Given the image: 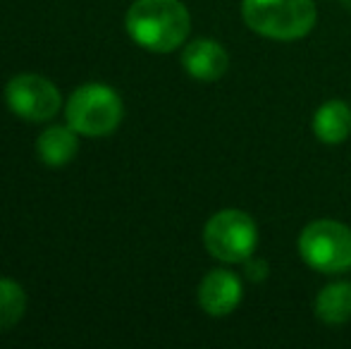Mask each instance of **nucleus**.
Wrapping results in <instances>:
<instances>
[{
	"label": "nucleus",
	"instance_id": "6",
	"mask_svg": "<svg viewBox=\"0 0 351 349\" xmlns=\"http://www.w3.org/2000/svg\"><path fill=\"white\" fill-rule=\"evenodd\" d=\"M8 108L29 122H46L60 110V91L41 75L12 77L5 86Z\"/></svg>",
	"mask_w": 351,
	"mask_h": 349
},
{
	"label": "nucleus",
	"instance_id": "9",
	"mask_svg": "<svg viewBox=\"0 0 351 349\" xmlns=\"http://www.w3.org/2000/svg\"><path fill=\"white\" fill-rule=\"evenodd\" d=\"M313 134L323 144H342L351 134V110L347 103L339 98L323 103L313 115Z\"/></svg>",
	"mask_w": 351,
	"mask_h": 349
},
{
	"label": "nucleus",
	"instance_id": "3",
	"mask_svg": "<svg viewBox=\"0 0 351 349\" xmlns=\"http://www.w3.org/2000/svg\"><path fill=\"white\" fill-rule=\"evenodd\" d=\"M299 254L308 268L323 275L351 270V228L337 220H313L299 234Z\"/></svg>",
	"mask_w": 351,
	"mask_h": 349
},
{
	"label": "nucleus",
	"instance_id": "1",
	"mask_svg": "<svg viewBox=\"0 0 351 349\" xmlns=\"http://www.w3.org/2000/svg\"><path fill=\"white\" fill-rule=\"evenodd\" d=\"M127 32L146 51H177L191 32L189 10L182 0H134L127 12Z\"/></svg>",
	"mask_w": 351,
	"mask_h": 349
},
{
	"label": "nucleus",
	"instance_id": "7",
	"mask_svg": "<svg viewBox=\"0 0 351 349\" xmlns=\"http://www.w3.org/2000/svg\"><path fill=\"white\" fill-rule=\"evenodd\" d=\"M241 302V280L232 270L217 268L206 273L199 285V304L208 316H230Z\"/></svg>",
	"mask_w": 351,
	"mask_h": 349
},
{
	"label": "nucleus",
	"instance_id": "12",
	"mask_svg": "<svg viewBox=\"0 0 351 349\" xmlns=\"http://www.w3.org/2000/svg\"><path fill=\"white\" fill-rule=\"evenodd\" d=\"M24 309H27V294H24L22 285L0 278V330H8L14 323H19Z\"/></svg>",
	"mask_w": 351,
	"mask_h": 349
},
{
	"label": "nucleus",
	"instance_id": "8",
	"mask_svg": "<svg viewBox=\"0 0 351 349\" xmlns=\"http://www.w3.org/2000/svg\"><path fill=\"white\" fill-rule=\"evenodd\" d=\"M182 65L196 82H217L230 67L227 51L213 38H196L182 53Z\"/></svg>",
	"mask_w": 351,
	"mask_h": 349
},
{
	"label": "nucleus",
	"instance_id": "13",
	"mask_svg": "<svg viewBox=\"0 0 351 349\" xmlns=\"http://www.w3.org/2000/svg\"><path fill=\"white\" fill-rule=\"evenodd\" d=\"M246 273H249L251 280H263L265 278V270H268V265L265 261H258V258H254V263H251V258H246Z\"/></svg>",
	"mask_w": 351,
	"mask_h": 349
},
{
	"label": "nucleus",
	"instance_id": "5",
	"mask_svg": "<svg viewBox=\"0 0 351 349\" xmlns=\"http://www.w3.org/2000/svg\"><path fill=\"white\" fill-rule=\"evenodd\" d=\"M125 108L117 91L103 84H86L72 93L67 101V125L77 134L106 136L117 130Z\"/></svg>",
	"mask_w": 351,
	"mask_h": 349
},
{
	"label": "nucleus",
	"instance_id": "4",
	"mask_svg": "<svg viewBox=\"0 0 351 349\" xmlns=\"http://www.w3.org/2000/svg\"><path fill=\"white\" fill-rule=\"evenodd\" d=\"M204 244L217 261L244 263L258 247V228L254 218L239 208L217 210L204 228Z\"/></svg>",
	"mask_w": 351,
	"mask_h": 349
},
{
	"label": "nucleus",
	"instance_id": "11",
	"mask_svg": "<svg viewBox=\"0 0 351 349\" xmlns=\"http://www.w3.org/2000/svg\"><path fill=\"white\" fill-rule=\"evenodd\" d=\"M315 316L325 326H342L351 318V282H332L315 297Z\"/></svg>",
	"mask_w": 351,
	"mask_h": 349
},
{
	"label": "nucleus",
	"instance_id": "10",
	"mask_svg": "<svg viewBox=\"0 0 351 349\" xmlns=\"http://www.w3.org/2000/svg\"><path fill=\"white\" fill-rule=\"evenodd\" d=\"M38 156L46 165L51 168H60L67 165L77 154L79 144H77V132L67 127H48L41 136H38Z\"/></svg>",
	"mask_w": 351,
	"mask_h": 349
},
{
	"label": "nucleus",
	"instance_id": "2",
	"mask_svg": "<svg viewBox=\"0 0 351 349\" xmlns=\"http://www.w3.org/2000/svg\"><path fill=\"white\" fill-rule=\"evenodd\" d=\"M241 17L251 32L275 41L304 38L315 24L311 0H244Z\"/></svg>",
	"mask_w": 351,
	"mask_h": 349
}]
</instances>
